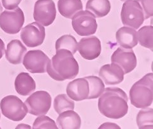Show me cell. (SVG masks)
Returning <instances> with one entry per match:
<instances>
[{
    "label": "cell",
    "instance_id": "1",
    "mask_svg": "<svg viewBox=\"0 0 153 129\" xmlns=\"http://www.w3.org/2000/svg\"><path fill=\"white\" fill-rule=\"evenodd\" d=\"M128 100L124 91L118 87H108L99 98L98 110L107 118L119 119L128 112Z\"/></svg>",
    "mask_w": 153,
    "mask_h": 129
},
{
    "label": "cell",
    "instance_id": "2",
    "mask_svg": "<svg viewBox=\"0 0 153 129\" xmlns=\"http://www.w3.org/2000/svg\"><path fill=\"white\" fill-rule=\"evenodd\" d=\"M79 65L73 54L66 49L56 50L47 65L46 72L51 78L57 81L73 79L79 73Z\"/></svg>",
    "mask_w": 153,
    "mask_h": 129
},
{
    "label": "cell",
    "instance_id": "3",
    "mask_svg": "<svg viewBox=\"0 0 153 129\" xmlns=\"http://www.w3.org/2000/svg\"><path fill=\"white\" fill-rule=\"evenodd\" d=\"M131 104L137 108H145L153 101V74L148 73L135 83L129 91Z\"/></svg>",
    "mask_w": 153,
    "mask_h": 129
},
{
    "label": "cell",
    "instance_id": "4",
    "mask_svg": "<svg viewBox=\"0 0 153 129\" xmlns=\"http://www.w3.org/2000/svg\"><path fill=\"white\" fill-rule=\"evenodd\" d=\"M121 20L124 25L137 30L144 23L142 8L137 0H126L121 11Z\"/></svg>",
    "mask_w": 153,
    "mask_h": 129
},
{
    "label": "cell",
    "instance_id": "5",
    "mask_svg": "<svg viewBox=\"0 0 153 129\" xmlns=\"http://www.w3.org/2000/svg\"><path fill=\"white\" fill-rule=\"evenodd\" d=\"M0 108L5 117L14 122L22 120L28 113L25 104L19 97L14 95L3 98L0 102Z\"/></svg>",
    "mask_w": 153,
    "mask_h": 129
},
{
    "label": "cell",
    "instance_id": "6",
    "mask_svg": "<svg viewBox=\"0 0 153 129\" xmlns=\"http://www.w3.org/2000/svg\"><path fill=\"white\" fill-rule=\"evenodd\" d=\"M72 19V26L80 36H89L95 34L97 30L95 16L87 10H81L76 13Z\"/></svg>",
    "mask_w": 153,
    "mask_h": 129
},
{
    "label": "cell",
    "instance_id": "7",
    "mask_svg": "<svg viewBox=\"0 0 153 129\" xmlns=\"http://www.w3.org/2000/svg\"><path fill=\"white\" fill-rule=\"evenodd\" d=\"M25 22V16L19 7L12 10H5L0 14V28L7 33H19Z\"/></svg>",
    "mask_w": 153,
    "mask_h": 129
},
{
    "label": "cell",
    "instance_id": "8",
    "mask_svg": "<svg viewBox=\"0 0 153 129\" xmlns=\"http://www.w3.org/2000/svg\"><path fill=\"white\" fill-rule=\"evenodd\" d=\"M52 103L50 94L45 91L33 93L25 101L28 113L35 116L45 115L49 111Z\"/></svg>",
    "mask_w": 153,
    "mask_h": 129
},
{
    "label": "cell",
    "instance_id": "9",
    "mask_svg": "<svg viewBox=\"0 0 153 129\" xmlns=\"http://www.w3.org/2000/svg\"><path fill=\"white\" fill-rule=\"evenodd\" d=\"M56 17V8L53 0H37L34 6L33 19L44 27L51 25Z\"/></svg>",
    "mask_w": 153,
    "mask_h": 129
},
{
    "label": "cell",
    "instance_id": "10",
    "mask_svg": "<svg viewBox=\"0 0 153 129\" xmlns=\"http://www.w3.org/2000/svg\"><path fill=\"white\" fill-rule=\"evenodd\" d=\"M20 37L28 47L39 46L43 44L45 37V28L37 22L31 23L22 28Z\"/></svg>",
    "mask_w": 153,
    "mask_h": 129
},
{
    "label": "cell",
    "instance_id": "11",
    "mask_svg": "<svg viewBox=\"0 0 153 129\" xmlns=\"http://www.w3.org/2000/svg\"><path fill=\"white\" fill-rule=\"evenodd\" d=\"M50 59L40 50L28 51L25 54L23 64L27 71L31 73H45L47 65Z\"/></svg>",
    "mask_w": 153,
    "mask_h": 129
},
{
    "label": "cell",
    "instance_id": "12",
    "mask_svg": "<svg viewBox=\"0 0 153 129\" xmlns=\"http://www.w3.org/2000/svg\"><path fill=\"white\" fill-rule=\"evenodd\" d=\"M111 63H115L123 69L124 74L132 72L136 67L137 58L132 49L117 48L111 57Z\"/></svg>",
    "mask_w": 153,
    "mask_h": 129
},
{
    "label": "cell",
    "instance_id": "13",
    "mask_svg": "<svg viewBox=\"0 0 153 129\" xmlns=\"http://www.w3.org/2000/svg\"><path fill=\"white\" fill-rule=\"evenodd\" d=\"M78 50L85 59L89 61L95 59L101 54L100 40L95 36L81 39L78 43Z\"/></svg>",
    "mask_w": 153,
    "mask_h": 129
},
{
    "label": "cell",
    "instance_id": "14",
    "mask_svg": "<svg viewBox=\"0 0 153 129\" xmlns=\"http://www.w3.org/2000/svg\"><path fill=\"white\" fill-rule=\"evenodd\" d=\"M99 76L107 85H117L124 79V73L122 67L115 63L103 65L99 71Z\"/></svg>",
    "mask_w": 153,
    "mask_h": 129
},
{
    "label": "cell",
    "instance_id": "15",
    "mask_svg": "<svg viewBox=\"0 0 153 129\" xmlns=\"http://www.w3.org/2000/svg\"><path fill=\"white\" fill-rule=\"evenodd\" d=\"M68 96L74 101L80 102L88 99L89 83L84 78H78L69 82L66 87Z\"/></svg>",
    "mask_w": 153,
    "mask_h": 129
},
{
    "label": "cell",
    "instance_id": "16",
    "mask_svg": "<svg viewBox=\"0 0 153 129\" xmlns=\"http://www.w3.org/2000/svg\"><path fill=\"white\" fill-rule=\"evenodd\" d=\"M116 40L122 48L132 49L138 43L137 32L131 27H122L116 33Z\"/></svg>",
    "mask_w": 153,
    "mask_h": 129
},
{
    "label": "cell",
    "instance_id": "17",
    "mask_svg": "<svg viewBox=\"0 0 153 129\" xmlns=\"http://www.w3.org/2000/svg\"><path fill=\"white\" fill-rule=\"evenodd\" d=\"M27 48L19 40H12L7 45L5 56L7 61L12 64H20L27 52Z\"/></svg>",
    "mask_w": 153,
    "mask_h": 129
},
{
    "label": "cell",
    "instance_id": "18",
    "mask_svg": "<svg viewBox=\"0 0 153 129\" xmlns=\"http://www.w3.org/2000/svg\"><path fill=\"white\" fill-rule=\"evenodd\" d=\"M58 128L62 129H79L81 120L79 115L73 110H66L59 113L56 120Z\"/></svg>",
    "mask_w": 153,
    "mask_h": 129
},
{
    "label": "cell",
    "instance_id": "19",
    "mask_svg": "<svg viewBox=\"0 0 153 129\" xmlns=\"http://www.w3.org/2000/svg\"><path fill=\"white\" fill-rule=\"evenodd\" d=\"M15 87L21 96H28L35 90L36 83L28 73H21L15 79Z\"/></svg>",
    "mask_w": 153,
    "mask_h": 129
},
{
    "label": "cell",
    "instance_id": "20",
    "mask_svg": "<svg viewBox=\"0 0 153 129\" xmlns=\"http://www.w3.org/2000/svg\"><path fill=\"white\" fill-rule=\"evenodd\" d=\"M57 8L62 16L71 19L76 13L83 10V7L81 0H59Z\"/></svg>",
    "mask_w": 153,
    "mask_h": 129
},
{
    "label": "cell",
    "instance_id": "21",
    "mask_svg": "<svg viewBox=\"0 0 153 129\" xmlns=\"http://www.w3.org/2000/svg\"><path fill=\"white\" fill-rule=\"evenodd\" d=\"M86 10L93 13L95 18H102L109 13L111 4L109 0H88Z\"/></svg>",
    "mask_w": 153,
    "mask_h": 129
},
{
    "label": "cell",
    "instance_id": "22",
    "mask_svg": "<svg viewBox=\"0 0 153 129\" xmlns=\"http://www.w3.org/2000/svg\"><path fill=\"white\" fill-rule=\"evenodd\" d=\"M89 83V95L88 99H96L101 96L105 90V85L101 78L90 76L85 78Z\"/></svg>",
    "mask_w": 153,
    "mask_h": 129
},
{
    "label": "cell",
    "instance_id": "23",
    "mask_svg": "<svg viewBox=\"0 0 153 129\" xmlns=\"http://www.w3.org/2000/svg\"><path fill=\"white\" fill-rule=\"evenodd\" d=\"M137 40L141 46L153 50V27L144 26L140 28L137 32Z\"/></svg>",
    "mask_w": 153,
    "mask_h": 129
},
{
    "label": "cell",
    "instance_id": "24",
    "mask_svg": "<svg viewBox=\"0 0 153 129\" xmlns=\"http://www.w3.org/2000/svg\"><path fill=\"white\" fill-rule=\"evenodd\" d=\"M66 49L74 54L78 50V42L71 35H64L59 38L56 42V50Z\"/></svg>",
    "mask_w": 153,
    "mask_h": 129
},
{
    "label": "cell",
    "instance_id": "25",
    "mask_svg": "<svg viewBox=\"0 0 153 129\" xmlns=\"http://www.w3.org/2000/svg\"><path fill=\"white\" fill-rule=\"evenodd\" d=\"M139 128H153V110L152 108H145L139 111L136 119Z\"/></svg>",
    "mask_w": 153,
    "mask_h": 129
},
{
    "label": "cell",
    "instance_id": "26",
    "mask_svg": "<svg viewBox=\"0 0 153 129\" xmlns=\"http://www.w3.org/2000/svg\"><path fill=\"white\" fill-rule=\"evenodd\" d=\"M74 106V102L65 94L58 95L54 98V108L58 114L66 110H73Z\"/></svg>",
    "mask_w": 153,
    "mask_h": 129
},
{
    "label": "cell",
    "instance_id": "27",
    "mask_svg": "<svg viewBox=\"0 0 153 129\" xmlns=\"http://www.w3.org/2000/svg\"><path fill=\"white\" fill-rule=\"evenodd\" d=\"M33 129L39 128H51V129H57L58 127L56 125L55 122L49 118L48 116L40 115L39 117L35 120L33 127Z\"/></svg>",
    "mask_w": 153,
    "mask_h": 129
},
{
    "label": "cell",
    "instance_id": "28",
    "mask_svg": "<svg viewBox=\"0 0 153 129\" xmlns=\"http://www.w3.org/2000/svg\"><path fill=\"white\" fill-rule=\"evenodd\" d=\"M143 9L144 19H148L153 15V0H137Z\"/></svg>",
    "mask_w": 153,
    "mask_h": 129
},
{
    "label": "cell",
    "instance_id": "29",
    "mask_svg": "<svg viewBox=\"0 0 153 129\" xmlns=\"http://www.w3.org/2000/svg\"><path fill=\"white\" fill-rule=\"evenodd\" d=\"M22 0H2V4L5 9L12 10L18 7Z\"/></svg>",
    "mask_w": 153,
    "mask_h": 129
},
{
    "label": "cell",
    "instance_id": "30",
    "mask_svg": "<svg viewBox=\"0 0 153 129\" xmlns=\"http://www.w3.org/2000/svg\"><path fill=\"white\" fill-rule=\"evenodd\" d=\"M120 128V127H119L117 124H113V123H105V124H102L99 128Z\"/></svg>",
    "mask_w": 153,
    "mask_h": 129
},
{
    "label": "cell",
    "instance_id": "31",
    "mask_svg": "<svg viewBox=\"0 0 153 129\" xmlns=\"http://www.w3.org/2000/svg\"><path fill=\"white\" fill-rule=\"evenodd\" d=\"M5 52L4 44L1 39H0V59L2 58Z\"/></svg>",
    "mask_w": 153,
    "mask_h": 129
},
{
    "label": "cell",
    "instance_id": "32",
    "mask_svg": "<svg viewBox=\"0 0 153 129\" xmlns=\"http://www.w3.org/2000/svg\"><path fill=\"white\" fill-rule=\"evenodd\" d=\"M2 11H3V7H2V6L1 4V3H0V14L1 13Z\"/></svg>",
    "mask_w": 153,
    "mask_h": 129
},
{
    "label": "cell",
    "instance_id": "33",
    "mask_svg": "<svg viewBox=\"0 0 153 129\" xmlns=\"http://www.w3.org/2000/svg\"><path fill=\"white\" fill-rule=\"evenodd\" d=\"M120 1H126V0H120Z\"/></svg>",
    "mask_w": 153,
    "mask_h": 129
},
{
    "label": "cell",
    "instance_id": "34",
    "mask_svg": "<svg viewBox=\"0 0 153 129\" xmlns=\"http://www.w3.org/2000/svg\"><path fill=\"white\" fill-rule=\"evenodd\" d=\"M0 119H1V113H0Z\"/></svg>",
    "mask_w": 153,
    "mask_h": 129
}]
</instances>
